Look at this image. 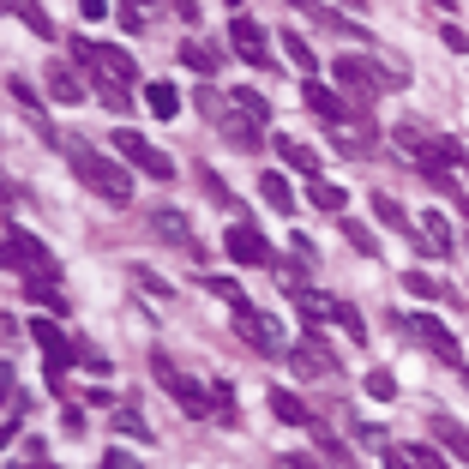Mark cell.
<instances>
[{"label":"cell","instance_id":"3957f363","mask_svg":"<svg viewBox=\"0 0 469 469\" xmlns=\"http://www.w3.org/2000/svg\"><path fill=\"white\" fill-rule=\"evenodd\" d=\"M6 271L19 283H61V259L37 235H24V223H6Z\"/></svg>","mask_w":469,"mask_h":469},{"label":"cell","instance_id":"4dcf8cb0","mask_svg":"<svg viewBox=\"0 0 469 469\" xmlns=\"http://www.w3.org/2000/svg\"><path fill=\"white\" fill-rule=\"evenodd\" d=\"M13 19H24L37 37H55V24H48V13H42V6H24V0H19V6H13Z\"/></svg>","mask_w":469,"mask_h":469},{"label":"cell","instance_id":"e0dca14e","mask_svg":"<svg viewBox=\"0 0 469 469\" xmlns=\"http://www.w3.org/2000/svg\"><path fill=\"white\" fill-rule=\"evenodd\" d=\"M265 404H271V415H277V421H289V428H313L307 404H301V397H295L289 386H271V391H265Z\"/></svg>","mask_w":469,"mask_h":469},{"label":"cell","instance_id":"f35d334b","mask_svg":"<svg viewBox=\"0 0 469 469\" xmlns=\"http://www.w3.org/2000/svg\"><path fill=\"white\" fill-rule=\"evenodd\" d=\"M61 428L73 433V439H79V433H84V409H79V404H66V409H61Z\"/></svg>","mask_w":469,"mask_h":469},{"label":"cell","instance_id":"4316f807","mask_svg":"<svg viewBox=\"0 0 469 469\" xmlns=\"http://www.w3.org/2000/svg\"><path fill=\"white\" fill-rule=\"evenodd\" d=\"M204 289H211L217 301H229V307H241V301H247V295H241V283H235V277H217V271L204 277Z\"/></svg>","mask_w":469,"mask_h":469},{"label":"cell","instance_id":"ac0fdd59","mask_svg":"<svg viewBox=\"0 0 469 469\" xmlns=\"http://www.w3.org/2000/svg\"><path fill=\"white\" fill-rule=\"evenodd\" d=\"M229 109L247 115L253 126H271V102H265V91H253V84H235V91H229Z\"/></svg>","mask_w":469,"mask_h":469},{"label":"cell","instance_id":"60d3db41","mask_svg":"<svg viewBox=\"0 0 469 469\" xmlns=\"http://www.w3.org/2000/svg\"><path fill=\"white\" fill-rule=\"evenodd\" d=\"M386 469H415V464H409L404 446H386Z\"/></svg>","mask_w":469,"mask_h":469},{"label":"cell","instance_id":"2e32d148","mask_svg":"<svg viewBox=\"0 0 469 469\" xmlns=\"http://www.w3.org/2000/svg\"><path fill=\"white\" fill-rule=\"evenodd\" d=\"M428 428H433V439H439V451H446V457L469 464V428H464V421H451V415H433Z\"/></svg>","mask_w":469,"mask_h":469},{"label":"cell","instance_id":"f1b7e54d","mask_svg":"<svg viewBox=\"0 0 469 469\" xmlns=\"http://www.w3.org/2000/svg\"><path fill=\"white\" fill-rule=\"evenodd\" d=\"M115 433H126V439H139V446H151V428L139 421V409H121V415H115Z\"/></svg>","mask_w":469,"mask_h":469},{"label":"cell","instance_id":"cb8c5ba5","mask_svg":"<svg viewBox=\"0 0 469 469\" xmlns=\"http://www.w3.org/2000/svg\"><path fill=\"white\" fill-rule=\"evenodd\" d=\"M307 199L319 204V211H349V193L337 181H307Z\"/></svg>","mask_w":469,"mask_h":469},{"label":"cell","instance_id":"277c9868","mask_svg":"<svg viewBox=\"0 0 469 469\" xmlns=\"http://www.w3.org/2000/svg\"><path fill=\"white\" fill-rule=\"evenodd\" d=\"M115 157H121L126 169H139V175H151V181H175V163H169L157 144L144 139V133H133V126H115Z\"/></svg>","mask_w":469,"mask_h":469},{"label":"cell","instance_id":"9c48e42d","mask_svg":"<svg viewBox=\"0 0 469 469\" xmlns=\"http://www.w3.org/2000/svg\"><path fill=\"white\" fill-rule=\"evenodd\" d=\"M229 48H235V55H241L247 66H259V73L271 66L265 30H259V19H247V13H235V19H229Z\"/></svg>","mask_w":469,"mask_h":469},{"label":"cell","instance_id":"f546056e","mask_svg":"<svg viewBox=\"0 0 469 469\" xmlns=\"http://www.w3.org/2000/svg\"><path fill=\"white\" fill-rule=\"evenodd\" d=\"M331 319H337V326H343L349 337H355V343L368 337V326H361V313H355V307H349V301H337V307H331Z\"/></svg>","mask_w":469,"mask_h":469},{"label":"cell","instance_id":"74e56055","mask_svg":"<svg viewBox=\"0 0 469 469\" xmlns=\"http://www.w3.org/2000/svg\"><path fill=\"white\" fill-rule=\"evenodd\" d=\"M97 469H139V457H133V451H121V446H115V451H109V457H102Z\"/></svg>","mask_w":469,"mask_h":469},{"label":"cell","instance_id":"4fadbf2b","mask_svg":"<svg viewBox=\"0 0 469 469\" xmlns=\"http://www.w3.org/2000/svg\"><path fill=\"white\" fill-rule=\"evenodd\" d=\"M415 247H421V253H451L446 211H421V217H415Z\"/></svg>","mask_w":469,"mask_h":469},{"label":"cell","instance_id":"b9f144b4","mask_svg":"<svg viewBox=\"0 0 469 469\" xmlns=\"http://www.w3.org/2000/svg\"><path fill=\"white\" fill-rule=\"evenodd\" d=\"M457 211H464V217H469V199H464V193H457Z\"/></svg>","mask_w":469,"mask_h":469},{"label":"cell","instance_id":"d4e9b609","mask_svg":"<svg viewBox=\"0 0 469 469\" xmlns=\"http://www.w3.org/2000/svg\"><path fill=\"white\" fill-rule=\"evenodd\" d=\"M24 301H37V307H55V313H66V289H61V283H24Z\"/></svg>","mask_w":469,"mask_h":469},{"label":"cell","instance_id":"484cf974","mask_svg":"<svg viewBox=\"0 0 469 469\" xmlns=\"http://www.w3.org/2000/svg\"><path fill=\"white\" fill-rule=\"evenodd\" d=\"M211 404H217V421H223V428H235V421H241V415H235V391H229L223 379L211 386Z\"/></svg>","mask_w":469,"mask_h":469},{"label":"cell","instance_id":"6da1fadb","mask_svg":"<svg viewBox=\"0 0 469 469\" xmlns=\"http://www.w3.org/2000/svg\"><path fill=\"white\" fill-rule=\"evenodd\" d=\"M73 61L84 66V79H97L91 91H97L102 102L126 109V84L139 79V66H133V55H126V48H109V42H84V37H73Z\"/></svg>","mask_w":469,"mask_h":469},{"label":"cell","instance_id":"1f68e13d","mask_svg":"<svg viewBox=\"0 0 469 469\" xmlns=\"http://www.w3.org/2000/svg\"><path fill=\"white\" fill-rule=\"evenodd\" d=\"M368 397H373V404H391V397H397V379L373 368V373H368Z\"/></svg>","mask_w":469,"mask_h":469},{"label":"cell","instance_id":"8992f818","mask_svg":"<svg viewBox=\"0 0 469 469\" xmlns=\"http://www.w3.org/2000/svg\"><path fill=\"white\" fill-rule=\"evenodd\" d=\"M331 73H337V84H343V91H349L355 102H361V109H368V102L379 97V91H397V79H391L386 66L361 61V55H343V61L331 66Z\"/></svg>","mask_w":469,"mask_h":469},{"label":"cell","instance_id":"5b68a950","mask_svg":"<svg viewBox=\"0 0 469 469\" xmlns=\"http://www.w3.org/2000/svg\"><path fill=\"white\" fill-rule=\"evenodd\" d=\"M151 368H157V386H163L169 397L181 404V415H193V421H211V415H217L211 391H199V386H193V379H187L181 368H175V361H169V355H151Z\"/></svg>","mask_w":469,"mask_h":469},{"label":"cell","instance_id":"603a6c76","mask_svg":"<svg viewBox=\"0 0 469 469\" xmlns=\"http://www.w3.org/2000/svg\"><path fill=\"white\" fill-rule=\"evenodd\" d=\"M259 199H265L277 217H289V211H295V193H289L283 175H259Z\"/></svg>","mask_w":469,"mask_h":469},{"label":"cell","instance_id":"ba28073f","mask_svg":"<svg viewBox=\"0 0 469 469\" xmlns=\"http://www.w3.org/2000/svg\"><path fill=\"white\" fill-rule=\"evenodd\" d=\"M30 337H37V349L48 355V379L61 386V379H66V368H73V355H79V349H73V337H66V331L55 326V319H30Z\"/></svg>","mask_w":469,"mask_h":469},{"label":"cell","instance_id":"d590c367","mask_svg":"<svg viewBox=\"0 0 469 469\" xmlns=\"http://www.w3.org/2000/svg\"><path fill=\"white\" fill-rule=\"evenodd\" d=\"M404 283H409V289H415V295H439V283H433L428 271H404Z\"/></svg>","mask_w":469,"mask_h":469},{"label":"cell","instance_id":"7402d4cb","mask_svg":"<svg viewBox=\"0 0 469 469\" xmlns=\"http://www.w3.org/2000/svg\"><path fill=\"white\" fill-rule=\"evenodd\" d=\"M283 55H289V66H295V73H307V79L319 73V61H313V42H307L301 30H283Z\"/></svg>","mask_w":469,"mask_h":469},{"label":"cell","instance_id":"d6a6232c","mask_svg":"<svg viewBox=\"0 0 469 469\" xmlns=\"http://www.w3.org/2000/svg\"><path fill=\"white\" fill-rule=\"evenodd\" d=\"M343 235H349V247H355L361 259H373V253H379V241H373V235H368L361 223H343Z\"/></svg>","mask_w":469,"mask_h":469},{"label":"cell","instance_id":"ab89813d","mask_svg":"<svg viewBox=\"0 0 469 469\" xmlns=\"http://www.w3.org/2000/svg\"><path fill=\"white\" fill-rule=\"evenodd\" d=\"M6 91H13V102H24V109H37V91H30L24 79H6Z\"/></svg>","mask_w":469,"mask_h":469},{"label":"cell","instance_id":"8fae6325","mask_svg":"<svg viewBox=\"0 0 469 469\" xmlns=\"http://www.w3.org/2000/svg\"><path fill=\"white\" fill-rule=\"evenodd\" d=\"M223 247H229L235 265H271V241L259 235V229H247V223H229L223 229Z\"/></svg>","mask_w":469,"mask_h":469},{"label":"cell","instance_id":"ffe728a7","mask_svg":"<svg viewBox=\"0 0 469 469\" xmlns=\"http://www.w3.org/2000/svg\"><path fill=\"white\" fill-rule=\"evenodd\" d=\"M277 151H283V163H289V169H301L307 181H319V151H313V144H301V139H277Z\"/></svg>","mask_w":469,"mask_h":469},{"label":"cell","instance_id":"30bf717a","mask_svg":"<svg viewBox=\"0 0 469 469\" xmlns=\"http://www.w3.org/2000/svg\"><path fill=\"white\" fill-rule=\"evenodd\" d=\"M235 331H241L253 349H265V355H277V349H283V331H277V319H271V313H259L253 301L235 307Z\"/></svg>","mask_w":469,"mask_h":469},{"label":"cell","instance_id":"836d02e7","mask_svg":"<svg viewBox=\"0 0 469 469\" xmlns=\"http://www.w3.org/2000/svg\"><path fill=\"white\" fill-rule=\"evenodd\" d=\"M409 464H415V469H451L446 451H433V446H409Z\"/></svg>","mask_w":469,"mask_h":469},{"label":"cell","instance_id":"83f0119b","mask_svg":"<svg viewBox=\"0 0 469 469\" xmlns=\"http://www.w3.org/2000/svg\"><path fill=\"white\" fill-rule=\"evenodd\" d=\"M151 223H157V235H163V241H187V217H181V211H157Z\"/></svg>","mask_w":469,"mask_h":469},{"label":"cell","instance_id":"52a82bcc","mask_svg":"<svg viewBox=\"0 0 469 469\" xmlns=\"http://www.w3.org/2000/svg\"><path fill=\"white\" fill-rule=\"evenodd\" d=\"M404 337H409V343H421L428 355H439L446 368L464 373V349H457V337L446 331V319H433V313H409V319H404Z\"/></svg>","mask_w":469,"mask_h":469},{"label":"cell","instance_id":"9a60e30c","mask_svg":"<svg viewBox=\"0 0 469 469\" xmlns=\"http://www.w3.org/2000/svg\"><path fill=\"white\" fill-rule=\"evenodd\" d=\"M48 97L61 102V109H79V102L91 97V84H84L73 66H48Z\"/></svg>","mask_w":469,"mask_h":469},{"label":"cell","instance_id":"44dd1931","mask_svg":"<svg viewBox=\"0 0 469 469\" xmlns=\"http://www.w3.org/2000/svg\"><path fill=\"white\" fill-rule=\"evenodd\" d=\"M373 217H379L386 229H397V235H409V241H415V223H409V211L391 199V193H373Z\"/></svg>","mask_w":469,"mask_h":469},{"label":"cell","instance_id":"e575fe53","mask_svg":"<svg viewBox=\"0 0 469 469\" xmlns=\"http://www.w3.org/2000/svg\"><path fill=\"white\" fill-rule=\"evenodd\" d=\"M277 469H326V464H319L313 451H283V457H277Z\"/></svg>","mask_w":469,"mask_h":469},{"label":"cell","instance_id":"5bb4252c","mask_svg":"<svg viewBox=\"0 0 469 469\" xmlns=\"http://www.w3.org/2000/svg\"><path fill=\"white\" fill-rule=\"evenodd\" d=\"M181 66H193L199 79H223V48H211V42L187 37V42H181Z\"/></svg>","mask_w":469,"mask_h":469},{"label":"cell","instance_id":"7a4b0ae2","mask_svg":"<svg viewBox=\"0 0 469 469\" xmlns=\"http://www.w3.org/2000/svg\"><path fill=\"white\" fill-rule=\"evenodd\" d=\"M66 163H73V175H79L91 193H102L109 204H126L133 199V175H126L121 157H102V151H91V144H66Z\"/></svg>","mask_w":469,"mask_h":469},{"label":"cell","instance_id":"7c38bea8","mask_svg":"<svg viewBox=\"0 0 469 469\" xmlns=\"http://www.w3.org/2000/svg\"><path fill=\"white\" fill-rule=\"evenodd\" d=\"M301 102H307V109H313V115H326L331 126H349V109H343V97H337L331 84L307 79V84H301Z\"/></svg>","mask_w":469,"mask_h":469},{"label":"cell","instance_id":"8d00e7d4","mask_svg":"<svg viewBox=\"0 0 469 469\" xmlns=\"http://www.w3.org/2000/svg\"><path fill=\"white\" fill-rule=\"evenodd\" d=\"M439 37H446V48H457V55L469 48V30H464V24H439Z\"/></svg>","mask_w":469,"mask_h":469},{"label":"cell","instance_id":"d6986e66","mask_svg":"<svg viewBox=\"0 0 469 469\" xmlns=\"http://www.w3.org/2000/svg\"><path fill=\"white\" fill-rule=\"evenodd\" d=\"M144 109H151L157 121H175V115H181V91H175L169 79H151L144 84Z\"/></svg>","mask_w":469,"mask_h":469}]
</instances>
